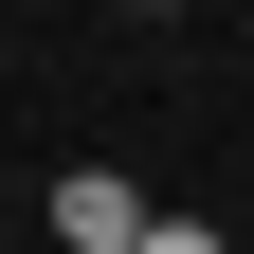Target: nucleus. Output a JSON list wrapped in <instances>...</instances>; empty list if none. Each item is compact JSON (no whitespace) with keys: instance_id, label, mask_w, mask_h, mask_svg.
I'll return each instance as SVG.
<instances>
[{"instance_id":"f03ea898","label":"nucleus","mask_w":254,"mask_h":254,"mask_svg":"<svg viewBox=\"0 0 254 254\" xmlns=\"http://www.w3.org/2000/svg\"><path fill=\"white\" fill-rule=\"evenodd\" d=\"M145 254H236V236H218V218H182V200H164V236H145Z\"/></svg>"},{"instance_id":"f257e3e1","label":"nucleus","mask_w":254,"mask_h":254,"mask_svg":"<svg viewBox=\"0 0 254 254\" xmlns=\"http://www.w3.org/2000/svg\"><path fill=\"white\" fill-rule=\"evenodd\" d=\"M145 236H164V200H145L127 164H73L55 182V254H145Z\"/></svg>"},{"instance_id":"7ed1b4c3","label":"nucleus","mask_w":254,"mask_h":254,"mask_svg":"<svg viewBox=\"0 0 254 254\" xmlns=\"http://www.w3.org/2000/svg\"><path fill=\"white\" fill-rule=\"evenodd\" d=\"M127 18H164V0H127Z\"/></svg>"}]
</instances>
